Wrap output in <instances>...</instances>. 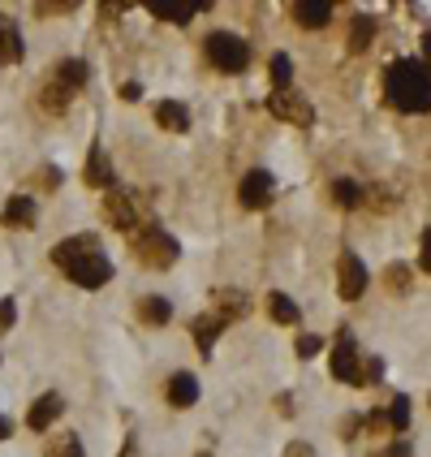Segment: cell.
I'll return each instance as SVG.
<instances>
[{
    "label": "cell",
    "instance_id": "1",
    "mask_svg": "<svg viewBox=\"0 0 431 457\" xmlns=\"http://www.w3.org/2000/svg\"><path fill=\"white\" fill-rule=\"evenodd\" d=\"M384 96L397 112H431V66L427 61H393L384 69Z\"/></svg>",
    "mask_w": 431,
    "mask_h": 457
},
{
    "label": "cell",
    "instance_id": "2",
    "mask_svg": "<svg viewBox=\"0 0 431 457\" xmlns=\"http://www.w3.org/2000/svg\"><path fill=\"white\" fill-rule=\"evenodd\" d=\"M130 251L138 255V263L142 267H173V263L181 259V242L168 233V228H160L156 221L142 228H134L130 233Z\"/></svg>",
    "mask_w": 431,
    "mask_h": 457
},
{
    "label": "cell",
    "instance_id": "3",
    "mask_svg": "<svg viewBox=\"0 0 431 457\" xmlns=\"http://www.w3.org/2000/svg\"><path fill=\"white\" fill-rule=\"evenodd\" d=\"M104 221L117 228H126V233H134V228L151 225L156 216H151V203H147V195L142 190H112V195L104 198Z\"/></svg>",
    "mask_w": 431,
    "mask_h": 457
},
{
    "label": "cell",
    "instance_id": "4",
    "mask_svg": "<svg viewBox=\"0 0 431 457\" xmlns=\"http://www.w3.org/2000/svg\"><path fill=\"white\" fill-rule=\"evenodd\" d=\"M203 57H207V66L220 69V74H242V69L250 66V48H246V39L233 31H212L203 39Z\"/></svg>",
    "mask_w": 431,
    "mask_h": 457
},
{
    "label": "cell",
    "instance_id": "5",
    "mask_svg": "<svg viewBox=\"0 0 431 457\" xmlns=\"http://www.w3.org/2000/svg\"><path fill=\"white\" fill-rule=\"evenodd\" d=\"M332 376L341 380V384H354V389H363L366 376H363V359H358V341H354V332L350 328H341L336 332V350H332Z\"/></svg>",
    "mask_w": 431,
    "mask_h": 457
},
{
    "label": "cell",
    "instance_id": "6",
    "mask_svg": "<svg viewBox=\"0 0 431 457\" xmlns=\"http://www.w3.org/2000/svg\"><path fill=\"white\" fill-rule=\"evenodd\" d=\"M61 272H65L78 290H100V285H108V281H112V263H108V255H104V251H96V255H82V259H73L69 267H61Z\"/></svg>",
    "mask_w": 431,
    "mask_h": 457
},
{
    "label": "cell",
    "instance_id": "7",
    "mask_svg": "<svg viewBox=\"0 0 431 457\" xmlns=\"http://www.w3.org/2000/svg\"><path fill=\"white\" fill-rule=\"evenodd\" d=\"M272 198H276L272 173H267V168H250V173L242 177V186H237V203H242L246 212H264V207H272Z\"/></svg>",
    "mask_w": 431,
    "mask_h": 457
},
{
    "label": "cell",
    "instance_id": "8",
    "mask_svg": "<svg viewBox=\"0 0 431 457\" xmlns=\"http://www.w3.org/2000/svg\"><path fill=\"white\" fill-rule=\"evenodd\" d=\"M267 112H272L276 121L302 126V130H306V126H315V108H311L298 91H272V99H267Z\"/></svg>",
    "mask_w": 431,
    "mask_h": 457
},
{
    "label": "cell",
    "instance_id": "9",
    "mask_svg": "<svg viewBox=\"0 0 431 457\" xmlns=\"http://www.w3.org/2000/svg\"><path fill=\"white\" fill-rule=\"evenodd\" d=\"M363 290H366V263L354 251H341V259H336V294L345 302H358Z\"/></svg>",
    "mask_w": 431,
    "mask_h": 457
},
{
    "label": "cell",
    "instance_id": "10",
    "mask_svg": "<svg viewBox=\"0 0 431 457\" xmlns=\"http://www.w3.org/2000/svg\"><path fill=\"white\" fill-rule=\"evenodd\" d=\"M82 182L96 186V190H117V173H112V160H108V151H104L100 143H91V151H87Z\"/></svg>",
    "mask_w": 431,
    "mask_h": 457
},
{
    "label": "cell",
    "instance_id": "11",
    "mask_svg": "<svg viewBox=\"0 0 431 457\" xmlns=\"http://www.w3.org/2000/svg\"><path fill=\"white\" fill-rule=\"evenodd\" d=\"M96 251H100V237H96V233H73V237H65V242L52 246V263H57V267H69L73 259L96 255Z\"/></svg>",
    "mask_w": 431,
    "mask_h": 457
},
{
    "label": "cell",
    "instance_id": "12",
    "mask_svg": "<svg viewBox=\"0 0 431 457\" xmlns=\"http://www.w3.org/2000/svg\"><path fill=\"white\" fill-rule=\"evenodd\" d=\"M61 414H65L61 392H43V397H35V406L27 410V427H31V431H48V427L57 423Z\"/></svg>",
    "mask_w": 431,
    "mask_h": 457
},
{
    "label": "cell",
    "instance_id": "13",
    "mask_svg": "<svg viewBox=\"0 0 431 457\" xmlns=\"http://www.w3.org/2000/svg\"><path fill=\"white\" fill-rule=\"evenodd\" d=\"M165 397H168V406H173V410H190V406L199 401V380H195L190 371H177V376L168 380Z\"/></svg>",
    "mask_w": 431,
    "mask_h": 457
},
{
    "label": "cell",
    "instance_id": "14",
    "mask_svg": "<svg viewBox=\"0 0 431 457\" xmlns=\"http://www.w3.org/2000/svg\"><path fill=\"white\" fill-rule=\"evenodd\" d=\"M151 117H156V126H165L168 134H186L190 130V108H186V104H177V99H160V104L151 108Z\"/></svg>",
    "mask_w": 431,
    "mask_h": 457
},
{
    "label": "cell",
    "instance_id": "15",
    "mask_svg": "<svg viewBox=\"0 0 431 457\" xmlns=\"http://www.w3.org/2000/svg\"><path fill=\"white\" fill-rule=\"evenodd\" d=\"M220 332H225V320H220V315H195V320H190V337H195V345H199L203 359H212Z\"/></svg>",
    "mask_w": 431,
    "mask_h": 457
},
{
    "label": "cell",
    "instance_id": "16",
    "mask_svg": "<svg viewBox=\"0 0 431 457\" xmlns=\"http://www.w3.org/2000/svg\"><path fill=\"white\" fill-rule=\"evenodd\" d=\"M294 22H298L302 31H319V27L332 22V4L328 0H298L294 4Z\"/></svg>",
    "mask_w": 431,
    "mask_h": 457
},
{
    "label": "cell",
    "instance_id": "17",
    "mask_svg": "<svg viewBox=\"0 0 431 457\" xmlns=\"http://www.w3.org/2000/svg\"><path fill=\"white\" fill-rule=\"evenodd\" d=\"M35 221H39L35 198L31 195H9V203H4V225L9 228H35Z\"/></svg>",
    "mask_w": 431,
    "mask_h": 457
},
{
    "label": "cell",
    "instance_id": "18",
    "mask_svg": "<svg viewBox=\"0 0 431 457\" xmlns=\"http://www.w3.org/2000/svg\"><path fill=\"white\" fill-rule=\"evenodd\" d=\"M52 78H57L65 91H73V96H78V91L91 82V66H87L82 57H69V61H61V66L52 69Z\"/></svg>",
    "mask_w": 431,
    "mask_h": 457
},
{
    "label": "cell",
    "instance_id": "19",
    "mask_svg": "<svg viewBox=\"0 0 431 457\" xmlns=\"http://www.w3.org/2000/svg\"><path fill=\"white\" fill-rule=\"evenodd\" d=\"M22 57H27V43H22V31H18V22L0 13V61L18 66Z\"/></svg>",
    "mask_w": 431,
    "mask_h": 457
},
{
    "label": "cell",
    "instance_id": "20",
    "mask_svg": "<svg viewBox=\"0 0 431 457\" xmlns=\"http://www.w3.org/2000/svg\"><path fill=\"white\" fill-rule=\"evenodd\" d=\"M216 315L229 324V320H242V315H250V298L242 294V290H216Z\"/></svg>",
    "mask_w": 431,
    "mask_h": 457
},
{
    "label": "cell",
    "instance_id": "21",
    "mask_svg": "<svg viewBox=\"0 0 431 457\" xmlns=\"http://www.w3.org/2000/svg\"><path fill=\"white\" fill-rule=\"evenodd\" d=\"M199 9L203 4H173V0H156V4H147V13H151L156 22H173V27H186Z\"/></svg>",
    "mask_w": 431,
    "mask_h": 457
},
{
    "label": "cell",
    "instance_id": "22",
    "mask_svg": "<svg viewBox=\"0 0 431 457\" xmlns=\"http://www.w3.org/2000/svg\"><path fill=\"white\" fill-rule=\"evenodd\" d=\"M138 320L142 324H151V328H160L173 320V302L160 294H147V298H138Z\"/></svg>",
    "mask_w": 431,
    "mask_h": 457
},
{
    "label": "cell",
    "instance_id": "23",
    "mask_svg": "<svg viewBox=\"0 0 431 457\" xmlns=\"http://www.w3.org/2000/svg\"><path fill=\"white\" fill-rule=\"evenodd\" d=\"M69 99H73V91H65L57 78H48V82L39 87V108H43V112H52V117H61V112H65Z\"/></svg>",
    "mask_w": 431,
    "mask_h": 457
},
{
    "label": "cell",
    "instance_id": "24",
    "mask_svg": "<svg viewBox=\"0 0 431 457\" xmlns=\"http://www.w3.org/2000/svg\"><path fill=\"white\" fill-rule=\"evenodd\" d=\"M267 315H272L276 324H285V328H294L302 320L298 302H294L289 294H281V290H276V294H267Z\"/></svg>",
    "mask_w": 431,
    "mask_h": 457
},
{
    "label": "cell",
    "instance_id": "25",
    "mask_svg": "<svg viewBox=\"0 0 431 457\" xmlns=\"http://www.w3.org/2000/svg\"><path fill=\"white\" fill-rule=\"evenodd\" d=\"M332 203L345 207V212H354V207H363L366 203V190L358 186V182H350V177H336V182H332Z\"/></svg>",
    "mask_w": 431,
    "mask_h": 457
},
{
    "label": "cell",
    "instance_id": "26",
    "mask_svg": "<svg viewBox=\"0 0 431 457\" xmlns=\"http://www.w3.org/2000/svg\"><path fill=\"white\" fill-rule=\"evenodd\" d=\"M267 74H272V91H289V82H294V61H289L285 52H276Z\"/></svg>",
    "mask_w": 431,
    "mask_h": 457
},
{
    "label": "cell",
    "instance_id": "27",
    "mask_svg": "<svg viewBox=\"0 0 431 457\" xmlns=\"http://www.w3.org/2000/svg\"><path fill=\"white\" fill-rule=\"evenodd\" d=\"M371 39H375V18H354L350 22V52H363Z\"/></svg>",
    "mask_w": 431,
    "mask_h": 457
},
{
    "label": "cell",
    "instance_id": "28",
    "mask_svg": "<svg viewBox=\"0 0 431 457\" xmlns=\"http://www.w3.org/2000/svg\"><path fill=\"white\" fill-rule=\"evenodd\" d=\"M43 457H87V453H82V440L73 431H65V436H52V445H48Z\"/></svg>",
    "mask_w": 431,
    "mask_h": 457
},
{
    "label": "cell",
    "instance_id": "29",
    "mask_svg": "<svg viewBox=\"0 0 431 457\" xmlns=\"http://www.w3.org/2000/svg\"><path fill=\"white\" fill-rule=\"evenodd\" d=\"M384 419H389V431L401 436V431L410 427V401H405V397H393V406L384 410Z\"/></svg>",
    "mask_w": 431,
    "mask_h": 457
},
{
    "label": "cell",
    "instance_id": "30",
    "mask_svg": "<svg viewBox=\"0 0 431 457\" xmlns=\"http://www.w3.org/2000/svg\"><path fill=\"white\" fill-rule=\"evenodd\" d=\"M384 285H389L393 294H410V267H405V263H389Z\"/></svg>",
    "mask_w": 431,
    "mask_h": 457
},
{
    "label": "cell",
    "instance_id": "31",
    "mask_svg": "<svg viewBox=\"0 0 431 457\" xmlns=\"http://www.w3.org/2000/svg\"><path fill=\"white\" fill-rule=\"evenodd\" d=\"M61 182H65V177H61V168H57V164H43V168L35 173V186H43V190H57Z\"/></svg>",
    "mask_w": 431,
    "mask_h": 457
},
{
    "label": "cell",
    "instance_id": "32",
    "mask_svg": "<svg viewBox=\"0 0 431 457\" xmlns=\"http://www.w3.org/2000/svg\"><path fill=\"white\" fill-rule=\"evenodd\" d=\"M13 324H18V302H13V298H0V332H9Z\"/></svg>",
    "mask_w": 431,
    "mask_h": 457
},
{
    "label": "cell",
    "instance_id": "33",
    "mask_svg": "<svg viewBox=\"0 0 431 457\" xmlns=\"http://www.w3.org/2000/svg\"><path fill=\"white\" fill-rule=\"evenodd\" d=\"M73 9H78L73 0H57V4H43V0H39V4H35V13H39V18H52V13H73Z\"/></svg>",
    "mask_w": 431,
    "mask_h": 457
},
{
    "label": "cell",
    "instance_id": "34",
    "mask_svg": "<svg viewBox=\"0 0 431 457\" xmlns=\"http://www.w3.org/2000/svg\"><path fill=\"white\" fill-rule=\"evenodd\" d=\"M324 350V337H298V354L302 359H315Z\"/></svg>",
    "mask_w": 431,
    "mask_h": 457
},
{
    "label": "cell",
    "instance_id": "35",
    "mask_svg": "<svg viewBox=\"0 0 431 457\" xmlns=\"http://www.w3.org/2000/svg\"><path fill=\"white\" fill-rule=\"evenodd\" d=\"M363 376H366V384H380L384 380V359H366Z\"/></svg>",
    "mask_w": 431,
    "mask_h": 457
},
{
    "label": "cell",
    "instance_id": "36",
    "mask_svg": "<svg viewBox=\"0 0 431 457\" xmlns=\"http://www.w3.org/2000/svg\"><path fill=\"white\" fill-rule=\"evenodd\" d=\"M419 267L431 272V228H423V251H419Z\"/></svg>",
    "mask_w": 431,
    "mask_h": 457
},
{
    "label": "cell",
    "instance_id": "37",
    "mask_svg": "<svg viewBox=\"0 0 431 457\" xmlns=\"http://www.w3.org/2000/svg\"><path fill=\"white\" fill-rule=\"evenodd\" d=\"M117 96L126 99V104H134V99H142V87H138V82H121V91H117Z\"/></svg>",
    "mask_w": 431,
    "mask_h": 457
},
{
    "label": "cell",
    "instance_id": "38",
    "mask_svg": "<svg viewBox=\"0 0 431 457\" xmlns=\"http://www.w3.org/2000/svg\"><path fill=\"white\" fill-rule=\"evenodd\" d=\"M375 457H410V445H405V440H393L384 453H375Z\"/></svg>",
    "mask_w": 431,
    "mask_h": 457
},
{
    "label": "cell",
    "instance_id": "39",
    "mask_svg": "<svg viewBox=\"0 0 431 457\" xmlns=\"http://www.w3.org/2000/svg\"><path fill=\"white\" fill-rule=\"evenodd\" d=\"M285 457H315V453H311V445H289Z\"/></svg>",
    "mask_w": 431,
    "mask_h": 457
},
{
    "label": "cell",
    "instance_id": "40",
    "mask_svg": "<svg viewBox=\"0 0 431 457\" xmlns=\"http://www.w3.org/2000/svg\"><path fill=\"white\" fill-rule=\"evenodd\" d=\"M4 436H13V423H9V419L0 414V440H4Z\"/></svg>",
    "mask_w": 431,
    "mask_h": 457
},
{
    "label": "cell",
    "instance_id": "41",
    "mask_svg": "<svg viewBox=\"0 0 431 457\" xmlns=\"http://www.w3.org/2000/svg\"><path fill=\"white\" fill-rule=\"evenodd\" d=\"M423 57H427V66H431V31H423Z\"/></svg>",
    "mask_w": 431,
    "mask_h": 457
}]
</instances>
